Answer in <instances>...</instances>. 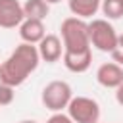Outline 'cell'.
Wrapping results in <instances>:
<instances>
[{
    "mask_svg": "<svg viewBox=\"0 0 123 123\" xmlns=\"http://www.w3.org/2000/svg\"><path fill=\"white\" fill-rule=\"evenodd\" d=\"M67 115L75 123H98L100 104L90 96H73V100L67 106Z\"/></svg>",
    "mask_w": 123,
    "mask_h": 123,
    "instance_id": "obj_5",
    "label": "cell"
},
{
    "mask_svg": "<svg viewBox=\"0 0 123 123\" xmlns=\"http://www.w3.org/2000/svg\"><path fill=\"white\" fill-rule=\"evenodd\" d=\"M63 65L71 73H85L92 63V46L88 37V23L75 15L62 21Z\"/></svg>",
    "mask_w": 123,
    "mask_h": 123,
    "instance_id": "obj_1",
    "label": "cell"
},
{
    "mask_svg": "<svg viewBox=\"0 0 123 123\" xmlns=\"http://www.w3.org/2000/svg\"><path fill=\"white\" fill-rule=\"evenodd\" d=\"M15 98V88L6 85V83H0V108L2 106H10Z\"/></svg>",
    "mask_w": 123,
    "mask_h": 123,
    "instance_id": "obj_13",
    "label": "cell"
},
{
    "mask_svg": "<svg viewBox=\"0 0 123 123\" xmlns=\"http://www.w3.org/2000/svg\"><path fill=\"white\" fill-rule=\"evenodd\" d=\"M50 12V4L46 0H25L23 4V13H25V19H38V21H44L46 15Z\"/></svg>",
    "mask_w": 123,
    "mask_h": 123,
    "instance_id": "obj_11",
    "label": "cell"
},
{
    "mask_svg": "<svg viewBox=\"0 0 123 123\" xmlns=\"http://www.w3.org/2000/svg\"><path fill=\"white\" fill-rule=\"evenodd\" d=\"M88 37H90V46L108 54L115 50L117 40H119L117 31L108 19H92L88 23Z\"/></svg>",
    "mask_w": 123,
    "mask_h": 123,
    "instance_id": "obj_4",
    "label": "cell"
},
{
    "mask_svg": "<svg viewBox=\"0 0 123 123\" xmlns=\"http://www.w3.org/2000/svg\"><path fill=\"white\" fill-rule=\"evenodd\" d=\"M38 63H40V56L37 46L21 42L0 63V83H6L15 88L29 79V75L38 67Z\"/></svg>",
    "mask_w": 123,
    "mask_h": 123,
    "instance_id": "obj_2",
    "label": "cell"
},
{
    "mask_svg": "<svg viewBox=\"0 0 123 123\" xmlns=\"http://www.w3.org/2000/svg\"><path fill=\"white\" fill-rule=\"evenodd\" d=\"M111 60H113L117 65H121V67H123V35H119L117 46H115V50L111 52Z\"/></svg>",
    "mask_w": 123,
    "mask_h": 123,
    "instance_id": "obj_14",
    "label": "cell"
},
{
    "mask_svg": "<svg viewBox=\"0 0 123 123\" xmlns=\"http://www.w3.org/2000/svg\"><path fill=\"white\" fill-rule=\"evenodd\" d=\"M37 50H38L40 60L46 63H54L63 58V42L58 35H46L37 44Z\"/></svg>",
    "mask_w": 123,
    "mask_h": 123,
    "instance_id": "obj_7",
    "label": "cell"
},
{
    "mask_svg": "<svg viewBox=\"0 0 123 123\" xmlns=\"http://www.w3.org/2000/svg\"><path fill=\"white\" fill-rule=\"evenodd\" d=\"M25 21L23 4L19 0H0V27L13 29Z\"/></svg>",
    "mask_w": 123,
    "mask_h": 123,
    "instance_id": "obj_6",
    "label": "cell"
},
{
    "mask_svg": "<svg viewBox=\"0 0 123 123\" xmlns=\"http://www.w3.org/2000/svg\"><path fill=\"white\" fill-rule=\"evenodd\" d=\"M115 100H117V104H119V106H123V83L115 88Z\"/></svg>",
    "mask_w": 123,
    "mask_h": 123,
    "instance_id": "obj_16",
    "label": "cell"
},
{
    "mask_svg": "<svg viewBox=\"0 0 123 123\" xmlns=\"http://www.w3.org/2000/svg\"><path fill=\"white\" fill-rule=\"evenodd\" d=\"M96 81L104 88H117L123 83V67L115 62H106L96 69Z\"/></svg>",
    "mask_w": 123,
    "mask_h": 123,
    "instance_id": "obj_8",
    "label": "cell"
},
{
    "mask_svg": "<svg viewBox=\"0 0 123 123\" xmlns=\"http://www.w3.org/2000/svg\"><path fill=\"white\" fill-rule=\"evenodd\" d=\"M46 123H75L67 113H63V111H60V113H52L48 119H46Z\"/></svg>",
    "mask_w": 123,
    "mask_h": 123,
    "instance_id": "obj_15",
    "label": "cell"
},
{
    "mask_svg": "<svg viewBox=\"0 0 123 123\" xmlns=\"http://www.w3.org/2000/svg\"><path fill=\"white\" fill-rule=\"evenodd\" d=\"M40 100L46 110H50L52 113H60V111L67 110L69 102L73 100V90H71L69 83H65V81H50L42 88Z\"/></svg>",
    "mask_w": 123,
    "mask_h": 123,
    "instance_id": "obj_3",
    "label": "cell"
},
{
    "mask_svg": "<svg viewBox=\"0 0 123 123\" xmlns=\"http://www.w3.org/2000/svg\"><path fill=\"white\" fill-rule=\"evenodd\" d=\"M19 37L23 42L27 44H38L44 37H46V29L44 23L38 19H25L19 25Z\"/></svg>",
    "mask_w": 123,
    "mask_h": 123,
    "instance_id": "obj_9",
    "label": "cell"
},
{
    "mask_svg": "<svg viewBox=\"0 0 123 123\" xmlns=\"http://www.w3.org/2000/svg\"><path fill=\"white\" fill-rule=\"evenodd\" d=\"M48 4H58V2H62V0H46Z\"/></svg>",
    "mask_w": 123,
    "mask_h": 123,
    "instance_id": "obj_18",
    "label": "cell"
},
{
    "mask_svg": "<svg viewBox=\"0 0 123 123\" xmlns=\"http://www.w3.org/2000/svg\"><path fill=\"white\" fill-rule=\"evenodd\" d=\"M106 19H121L123 17V0H102L100 6Z\"/></svg>",
    "mask_w": 123,
    "mask_h": 123,
    "instance_id": "obj_12",
    "label": "cell"
},
{
    "mask_svg": "<svg viewBox=\"0 0 123 123\" xmlns=\"http://www.w3.org/2000/svg\"><path fill=\"white\" fill-rule=\"evenodd\" d=\"M19 123H37L35 119H23V121H19Z\"/></svg>",
    "mask_w": 123,
    "mask_h": 123,
    "instance_id": "obj_17",
    "label": "cell"
},
{
    "mask_svg": "<svg viewBox=\"0 0 123 123\" xmlns=\"http://www.w3.org/2000/svg\"><path fill=\"white\" fill-rule=\"evenodd\" d=\"M69 12L79 19H90L102 6V0H67Z\"/></svg>",
    "mask_w": 123,
    "mask_h": 123,
    "instance_id": "obj_10",
    "label": "cell"
}]
</instances>
